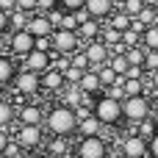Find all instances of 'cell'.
<instances>
[{"instance_id": "7", "label": "cell", "mask_w": 158, "mask_h": 158, "mask_svg": "<svg viewBox=\"0 0 158 158\" xmlns=\"http://www.w3.org/2000/svg\"><path fill=\"white\" fill-rule=\"evenodd\" d=\"M36 47V36H31L28 31H11L8 33V56L22 58Z\"/></svg>"}, {"instance_id": "32", "label": "cell", "mask_w": 158, "mask_h": 158, "mask_svg": "<svg viewBox=\"0 0 158 158\" xmlns=\"http://www.w3.org/2000/svg\"><path fill=\"white\" fill-rule=\"evenodd\" d=\"M133 19H139L144 28H147V25H156V22H158V8H150V6H144V8L139 11V17H133Z\"/></svg>"}, {"instance_id": "54", "label": "cell", "mask_w": 158, "mask_h": 158, "mask_svg": "<svg viewBox=\"0 0 158 158\" xmlns=\"http://www.w3.org/2000/svg\"><path fill=\"white\" fill-rule=\"evenodd\" d=\"M156 119H158V103H156Z\"/></svg>"}, {"instance_id": "40", "label": "cell", "mask_w": 158, "mask_h": 158, "mask_svg": "<svg viewBox=\"0 0 158 158\" xmlns=\"http://www.w3.org/2000/svg\"><path fill=\"white\" fill-rule=\"evenodd\" d=\"M47 19H50V25H53V31H56V28H61V22H64V11L56 6L53 11H47Z\"/></svg>"}, {"instance_id": "42", "label": "cell", "mask_w": 158, "mask_h": 158, "mask_svg": "<svg viewBox=\"0 0 158 158\" xmlns=\"http://www.w3.org/2000/svg\"><path fill=\"white\" fill-rule=\"evenodd\" d=\"M3 156H8V158H22V147H19V142L11 136V142H8V147H6V153Z\"/></svg>"}, {"instance_id": "53", "label": "cell", "mask_w": 158, "mask_h": 158, "mask_svg": "<svg viewBox=\"0 0 158 158\" xmlns=\"http://www.w3.org/2000/svg\"><path fill=\"white\" fill-rule=\"evenodd\" d=\"M114 3H117V8H119V6H122V3H125V0H114Z\"/></svg>"}, {"instance_id": "50", "label": "cell", "mask_w": 158, "mask_h": 158, "mask_svg": "<svg viewBox=\"0 0 158 158\" xmlns=\"http://www.w3.org/2000/svg\"><path fill=\"white\" fill-rule=\"evenodd\" d=\"M147 83H150V86H153V89L158 92V69H156V72H150V75H147Z\"/></svg>"}, {"instance_id": "47", "label": "cell", "mask_w": 158, "mask_h": 158, "mask_svg": "<svg viewBox=\"0 0 158 158\" xmlns=\"http://www.w3.org/2000/svg\"><path fill=\"white\" fill-rule=\"evenodd\" d=\"M17 8V0H0V11H6V14H11Z\"/></svg>"}, {"instance_id": "30", "label": "cell", "mask_w": 158, "mask_h": 158, "mask_svg": "<svg viewBox=\"0 0 158 158\" xmlns=\"http://www.w3.org/2000/svg\"><path fill=\"white\" fill-rule=\"evenodd\" d=\"M142 44H144L147 50H158V22L144 28V33H142Z\"/></svg>"}, {"instance_id": "4", "label": "cell", "mask_w": 158, "mask_h": 158, "mask_svg": "<svg viewBox=\"0 0 158 158\" xmlns=\"http://www.w3.org/2000/svg\"><path fill=\"white\" fill-rule=\"evenodd\" d=\"M122 114H125V119H128L131 125H136V122H142L144 117H150V114H153V103H150V97H147V94L125 97V100H122Z\"/></svg>"}, {"instance_id": "11", "label": "cell", "mask_w": 158, "mask_h": 158, "mask_svg": "<svg viewBox=\"0 0 158 158\" xmlns=\"http://www.w3.org/2000/svg\"><path fill=\"white\" fill-rule=\"evenodd\" d=\"M83 53H86V58H89V64H92L94 69L103 67V64H108V56H111V50H108V44H106L103 39L86 42V44H83Z\"/></svg>"}, {"instance_id": "46", "label": "cell", "mask_w": 158, "mask_h": 158, "mask_svg": "<svg viewBox=\"0 0 158 158\" xmlns=\"http://www.w3.org/2000/svg\"><path fill=\"white\" fill-rule=\"evenodd\" d=\"M147 147H150V158H158V131L147 139Z\"/></svg>"}, {"instance_id": "20", "label": "cell", "mask_w": 158, "mask_h": 158, "mask_svg": "<svg viewBox=\"0 0 158 158\" xmlns=\"http://www.w3.org/2000/svg\"><path fill=\"white\" fill-rule=\"evenodd\" d=\"M44 153L50 158H61L69 153V139L67 136H53V139H47V144H44Z\"/></svg>"}, {"instance_id": "39", "label": "cell", "mask_w": 158, "mask_h": 158, "mask_svg": "<svg viewBox=\"0 0 158 158\" xmlns=\"http://www.w3.org/2000/svg\"><path fill=\"white\" fill-rule=\"evenodd\" d=\"M83 6H86V0H58V8L61 11H72V14L81 11Z\"/></svg>"}, {"instance_id": "14", "label": "cell", "mask_w": 158, "mask_h": 158, "mask_svg": "<svg viewBox=\"0 0 158 158\" xmlns=\"http://www.w3.org/2000/svg\"><path fill=\"white\" fill-rule=\"evenodd\" d=\"M31 36H36V39H42V36H50L53 33V25H50V19H47V14H31V19H28V28H25Z\"/></svg>"}, {"instance_id": "21", "label": "cell", "mask_w": 158, "mask_h": 158, "mask_svg": "<svg viewBox=\"0 0 158 158\" xmlns=\"http://www.w3.org/2000/svg\"><path fill=\"white\" fill-rule=\"evenodd\" d=\"M103 128H106V125H103L94 114L78 122V133H81V139H83V136H103Z\"/></svg>"}, {"instance_id": "24", "label": "cell", "mask_w": 158, "mask_h": 158, "mask_svg": "<svg viewBox=\"0 0 158 158\" xmlns=\"http://www.w3.org/2000/svg\"><path fill=\"white\" fill-rule=\"evenodd\" d=\"M108 67H111L119 78H125V75H128V69H131V64H128L125 53H111V56H108Z\"/></svg>"}, {"instance_id": "5", "label": "cell", "mask_w": 158, "mask_h": 158, "mask_svg": "<svg viewBox=\"0 0 158 158\" xmlns=\"http://www.w3.org/2000/svg\"><path fill=\"white\" fill-rule=\"evenodd\" d=\"M14 89H17V97H36L42 92V75L39 72H31V69H19L17 78H14Z\"/></svg>"}, {"instance_id": "35", "label": "cell", "mask_w": 158, "mask_h": 158, "mask_svg": "<svg viewBox=\"0 0 158 158\" xmlns=\"http://www.w3.org/2000/svg\"><path fill=\"white\" fill-rule=\"evenodd\" d=\"M69 64H72V67H78V69H92V64H89V58H86V53H83V50H75V53L69 56Z\"/></svg>"}, {"instance_id": "17", "label": "cell", "mask_w": 158, "mask_h": 158, "mask_svg": "<svg viewBox=\"0 0 158 158\" xmlns=\"http://www.w3.org/2000/svg\"><path fill=\"white\" fill-rule=\"evenodd\" d=\"M17 72H19V67H17V61L6 53V56H0V86H11L14 83V78H17Z\"/></svg>"}, {"instance_id": "8", "label": "cell", "mask_w": 158, "mask_h": 158, "mask_svg": "<svg viewBox=\"0 0 158 158\" xmlns=\"http://www.w3.org/2000/svg\"><path fill=\"white\" fill-rule=\"evenodd\" d=\"M14 139L19 142L22 150H36L39 144H44V133H42V125H19Z\"/></svg>"}, {"instance_id": "55", "label": "cell", "mask_w": 158, "mask_h": 158, "mask_svg": "<svg viewBox=\"0 0 158 158\" xmlns=\"http://www.w3.org/2000/svg\"><path fill=\"white\" fill-rule=\"evenodd\" d=\"M0 158H8V156H0Z\"/></svg>"}, {"instance_id": "23", "label": "cell", "mask_w": 158, "mask_h": 158, "mask_svg": "<svg viewBox=\"0 0 158 158\" xmlns=\"http://www.w3.org/2000/svg\"><path fill=\"white\" fill-rule=\"evenodd\" d=\"M144 56H147V47L144 44H136V47H128L125 50V58L131 67H142L144 69Z\"/></svg>"}, {"instance_id": "15", "label": "cell", "mask_w": 158, "mask_h": 158, "mask_svg": "<svg viewBox=\"0 0 158 158\" xmlns=\"http://www.w3.org/2000/svg\"><path fill=\"white\" fill-rule=\"evenodd\" d=\"M64 83H67V81H64V72L56 69V67H50V69L42 72V92H53V94H56V92L64 89Z\"/></svg>"}, {"instance_id": "25", "label": "cell", "mask_w": 158, "mask_h": 158, "mask_svg": "<svg viewBox=\"0 0 158 158\" xmlns=\"http://www.w3.org/2000/svg\"><path fill=\"white\" fill-rule=\"evenodd\" d=\"M28 19H31V14H28V11H19V8H14V11L8 14L11 31H25V28H28ZM11 31H8V33H11Z\"/></svg>"}, {"instance_id": "33", "label": "cell", "mask_w": 158, "mask_h": 158, "mask_svg": "<svg viewBox=\"0 0 158 158\" xmlns=\"http://www.w3.org/2000/svg\"><path fill=\"white\" fill-rule=\"evenodd\" d=\"M119 8H122V11H125V14H128V17L133 19V17H139V11L144 8V0H125V3H122Z\"/></svg>"}, {"instance_id": "16", "label": "cell", "mask_w": 158, "mask_h": 158, "mask_svg": "<svg viewBox=\"0 0 158 158\" xmlns=\"http://www.w3.org/2000/svg\"><path fill=\"white\" fill-rule=\"evenodd\" d=\"M58 103L75 111V108L83 103V92H81V86H75V83H64V89L58 92Z\"/></svg>"}, {"instance_id": "3", "label": "cell", "mask_w": 158, "mask_h": 158, "mask_svg": "<svg viewBox=\"0 0 158 158\" xmlns=\"http://www.w3.org/2000/svg\"><path fill=\"white\" fill-rule=\"evenodd\" d=\"M50 47H53V56H72L75 50H81V36L78 31L56 28L50 33Z\"/></svg>"}, {"instance_id": "19", "label": "cell", "mask_w": 158, "mask_h": 158, "mask_svg": "<svg viewBox=\"0 0 158 158\" xmlns=\"http://www.w3.org/2000/svg\"><path fill=\"white\" fill-rule=\"evenodd\" d=\"M100 33H103V25H100V19H94V17H89V19H86V22H81V28H78V36H81V42L100 39Z\"/></svg>"}, {"instance_id": "2", "label": "cell", "mask_w": 158, "mask_h": 158, "mask_svg": "<svg viewBox=\"0 0 158 158\" xmlns=\"http://www.w3.org/2000/svg\"><path fill=\"white\" fill-rule=\"evenodd\" d=\"M92 111H94V117H97L106 128H117V125L125 119V114H122V103L114 100V97H108V94H97Z\"/></svg>"}, {"instance_id": "18", "label": "cell", "mask_w": 158, "mask_h": 158, "mask_svg": "<svg viewBox=\"0 0 158 158\" xmlns=\"http://www.w3.org/2000/svg\"><path fill=\"white\" fill-rule=\"evenodd\" d=\"M78 86H81V92H86V94H100V92H103V83H100V75H97L94 67L81 75V83H78Z\"/></svg>"}, {"instance_id": "36", "label": "cell", "mask_w": 158, "mask_h": 158, "mask_svg": "<svg viewBox=\"0 0 158 158\" xmlns=\"http://www.w3.org/2000/svg\"><path fill=\"white\" fill-rule=\"evenodd\" d=\"M103 92H106L108 97H114V100H119V103H122V100H125V86H122V78H119L117 83H111L108 89H103Z\"/></svg>"}, {"instance_id": "9", "label": "cell", "mask_w": 158, "mask_h": 158, "mask_svg": "<svg viewBox=\"0 0 158 158\" xmlns=\"http://www.w3.org/2000/svg\"><path fill=\"white\" fill-rule=\"evenodd\" d=\"M119 150H122V158H147V156H150L147 139H142L139 133H128V136H122Z\"/></svg>"}, {"instance_id": "28", "label": "cell", "mask_w": 158, "mask_h": 158, "mask_svg": "<svg viewBox=\"0 0 158 158\" xmlns=\"http://www.w3.org/2000/svg\"><path fill=\"white\" fill-rule=\"evenodd\" d=\"M100 39L108 44V50L111 47H117V44H122V31H117V28H111V25H106L103 28V33H100Z\"/></svg>"}, {"instance_id": "31", "label": "cell", "mask_w": 158, "mask_h": 158, "mask_svg": "<svg viewBox=\"0 0 158 158\" xmlns=\"http://www.w3.org/2000/svg\"><path fill=\"white\" fill-rule=\"evenodd\" d=\"M97 75H100V83H103V89H108L111 83H117L119 81V75L108 67V64H103V67H97Z\"/></svg>"}, {"instance_id": "12", "label": "cell", "mask_w": 158, "mask_h": 158, "mask_svg": "<svg viewBox=\"0 0 158 158\" xmlns=\"http://www.w3.org/2000/svg\"><path fill=\"white\" fill-rule=\"evenodd\" d=\"M17 122L19 125H44V108L39 103H22L17 108Z\"/></svg>"}, {"instance_id": "22", "label": "cell", "mask_w": 158, "mask_h": 158, "mask_svg": "<svg viewBox=\"0 0 158 158\" xmlns=\"http://www.w3.org/2000/svg\"><path fill=\"white\" fill-rule=\"evenodd\" d=\"M158 131V119L150 114V117H144L142 122H136V125H131V133H139L142 139H150L153 133Z\"/></svg>"}, {"instance_id": "45", "label": "cell", "mask_w": 158, "mask_h": 158, "mask_svg": "<svg viewBox=\"0 0 158 158\" xmlns=\"http://www.w3.org/2000/svg\"><path fill=\"white\" fill-rule=\"evenodd\" d=\"M8 142H11V133H8V128H0V156L6 153Z\"/></svg>"}, {"instance_id": "37", "label": "cell", "mask_w": 158, "mask_h": 158, "mask_svg": "<svg viewBox=\"0 0 158 158\" xmlns=\"http://www.w3.org/2000/svg\"><path fill=\"white\" fill-rule=\"evenodd\" d=\"M83 72H86V69H78V67H72V64H69V67L64 69V81H67V83H75V86H78V83H81V75H83Z\"/></svg>"}, {"instance_id": "10", "label": "cell", "mask_w": 158, "mask_h": 158, "mask_svg": "<svg viewBox=\"0 0 158 158\" xmlns=\"http://www.w3.org/2000/svg\"><path fill=\"white\" fill-rule=\"evenodd\" d=\"M19 61H22V69H31V72H39L42 75L44 69L53 67V53H47V50H31Z\"/></svg>"}, {"instance_id": "27", "label": "cell", "mask_w": 158, "mask_h": 158, "mask_svg": "<svg viewBox=\"0 0 158 158\" xmlns=\"http://www.w3.org/2000/svg\"><path fill=\"white\" fill-rule=\"evenodd\" d=\"M108 25H111V28H117V31H128V28H131V17H128L122 8H117V11L108 17Z\"/></svg>"}, {"instance_id": "52", "label": "cell", "mask_w": 158, "mask_h": 158, "mask_svg": "<svg viewBox=\"0 0 158 158\" xmlns=\"http://www.w3.org/2000/svg\"><path fill=\"white\" fill-rule=\"evenodd\" d=\"M28 158H50L47 153H33V156H28Z\"/></svg>"}, {"instance_id": "6", "label": "cell", "mask_w": 158, "mask_h": 158, "mask_svg": "<svg viewBox=\"0 0 158 158\" xmlns=\"http://www.w3.org/2000/svg\"><path fill=\"white\" fill-rule=\"evenodd\" d=\"M78 158H108V142L103 136H83L75 147Z\"/></svg>"}, {"instance_id": "26", "label": "cell", "mask_w": 158, "mask_h": 158, "mask_svg": "<svg viewBox=\"0 0 158 158\" xmlns=\"http://www.w3.org/2000/svg\"><path fill=\"white\" fill-rule=\"evenodd\" d=\"M122 86H125V97L144 94V78H122Z\"/></svg>"}, {"instance_id": "44", "label": "cell", "mask_w": 158, "mask_h": 158, "mask_svg": "<svg viewBox=\"0 0 158 158\" xmlns=\"http://www.w3.org/2000/svg\"><path fill=\"white\" fill-rule=\"evenodd\" d=\"M17 8L28 11V14H36V0H17Z\"/></svg>"}, {"instance_id": "48", "label": "cell", "mask_w": 158, "mask_h": 158, "mask_svg": "<svg viewBox=\"0 0 158 158\" xmlns=\"http://www.w3.org/2000/svg\"><path fill=\"white\" fill-rule=\"evenodd\" d=\"M8 31H11V25H8V14L0 11V33H8Z\"/></svg>"}, {"instance_id": "13", "label": "cell", "mask_w": 158, "mask_h": 158, "mask_svg": "<svg viewBox=\"0 0 158 158\" xmlns=\"http://www.w3.org/2000/svg\"><path fill=\"white\" fill-rule=\"evenodd\" d=\"M86 14L94 17V19H108L114 11H117V3L114 0H86Z\"/></svg>"}, {"instance_id": "43", "label": "cell", "mask_w": 158, "mask_h": 158, "mask_svg": "<svg viewBox=\"0 0 158 158\" xmlns=\"http://www.w3.org/2000/svg\"><path fill=\"white\" fill-rule=\"evenodd\" d=\"M58 6V0H36V11L39 14H47V11H53Z\"/></svg>"}, {"instance_id": "41", "label": "cell", "mask_w": 158, "mask_h": 158, "mask_svg": "<svg viewBox=\"0 0 158 158\" xmlns=\"http://www.w3.org/2000/svg\"><path fill=\"white\" fill-rule=\"evenodd\" d=\"M78 25H81L78 17H75L72 11H64V22H61V28H64V31H78Z\"/></svg>"}, {"instance_id": "1", "label": "cell", "mask_w": 158, "mask_h": 158, "mask_svg": "<svg viewBox=\"0 0 158 158\" xmlns=\"http://www.w3.org/2000/svg\"><path fill=\"white\" fill-rule=\"evenodd\" d=\"M44 125H47V131H50L53 136H72V133L78 131L75 111L67 108V106H61V103H56V106L44 114Z\"/></svg>"}, {"instance_id": "49", "label": "cell", "mask_w": 158, "mask_h": 158, "mask_svg": "<svg viewBox=\"0 0 158 158\" xmlns=\"http://www.w3.org/2000/svg\"><path fill=\"white\" fill-rule=\"evenodd\" d=\"M8 53V33H0V56Z\"/></svg>"}, {"instance_id": "29", "label": "cell", "mask_w": 158, "mask_h": 158, "mask_svg": "<svg viewBox=\"0 0 158 158\" xmlns=\"http://www.w3.org/2000/svg\"><path fill=\"white\" fill-rule=\"evenodd\" d=\"M17 119V111L8 100H0V128H8L11 122Z\"/></svg>"}, {"instance_id": "38", "label": "cell", "mask_w": 158, "mask_h": 158, "mask_svg": "<svg viewBox=\"0 0 158 158\" xmlns=\"http://www.w3.org/2000/svg\"><path fill=\"white\" fill-rule=\"evenodd\" d=\"M156 69H158V50H147V56H144V72L150 75Z\"/></svg>"}, {"instance_id": "34", "label": "cell", "mask_w": 158, "mask_h": 158, "mask_svg": "<svg viewBox=\"0 0 158 158\" xmlns=\"http://www.w3.org/2000/svg\"><path fill=\"white\" fill-rule=\"evenodd\" d=\"M122 44H125V47H136V44H142V33L133 31V28L122 31Z\"/></svg>"}, {"instance_id": "51", "label": "cell", "mask_w": 158, "mask_h": 158, "mask_svg": "<svg viewBox=\"0 0 158 158\" xmlns=\"http://www.w3.org/2000/svg\"><path fill=\"white\" fill-rule=\"evenodd\" d=\"M144 6H150V8H158V0H144Z\"/></svg>"}]
</instances>
